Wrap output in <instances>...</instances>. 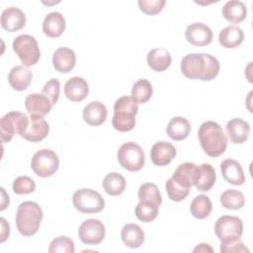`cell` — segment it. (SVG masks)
Listing matches in <instances>:
<instances>
[{
    "mask_svg": "<svg viewBox=\"0 0 253 253\" xmlns=\"http://www.w3.org/2000/svg\"><path fill=\"white\" fill-rule=\"evenodd\" d=\"M181 71L189 79L211 81L219 73V62L210 53H189L182 58Z\"/></svg>",
    "mask_w": 253,
    "mask_h": 253,
    "instance_id": "cell-1",
    "label": "cell"
},
{
    "mask_svg": "<svg viewBox=\"0 0 253 253\" xmlns=\"http://www.w3.org/2000/svg\"><path fill=\"white\" fill-rule=\"evenodd\" d=\"M198 137L207 155L218 157L224 153L227 146V138L217 123L212 121L203 123L199 127Z\"/></svg>",
    "mask_w": 253,
    "mask_h": 253,
    "instance_id": "cell-2",
    "label": "cell"
},
{
    "mask_svg": "<svg viewBox=\"0 0 253 253\" xmlns=\"http://www.w3.org/2000/svg\"><path fill=\"white\" fill-rule=\"evenodd\" d=\"M42 216V210L37 203L23 202L16 212L17 229L24 236H32L39 230Z\"/></svg>",
    "mask_w": 253,
    "mask_h": 253,
    "instance_id": "cell-3",
    "label": "cell"
},
{
    "mask_svg": "<svg viewBox=\"0 0 253 253\" xmlns=\"http://www.w3.org/2000/svg\"><path fill=\"white\" fill-rule=\"evenodd\" d=\"M138 111V103L131 96H122L114 105L112 124L115 129L121 132L131 130L135 126V115Z\"/></svg>",
    "mask_w": 253,
    "mask_h": 253,
    "instance_id": "cell-4",
    "label": "cell"
},
{
    "mask_svg": "<svg viewBox=\"0 0 253 253\" xmlns=\"http://www.w3.org/2000/svg\"><path fill=\"white\" fill-rule=\"evenodd\" d=\"M72 203L82 213H98L105 208V200L101 194L90 188L77 190L72 196Z\"/></svg>",
    "mask_w": 253,
    "mask_h": 253,
    "instance_id": "cell-5",
    "label": "cell"
},
{
    "mask_svg": "<svg viewBox=\"0 0 253 253\" xmlns=\"http://www.w3.org/2000/svg\"><path fill=\"white\" fill-rule=\"evenodd\" d=\"M120 165L127 171H139L145 163L144 151L140 145L135 142H126L122 144L117 153Z\"/></svg>",
    "mask_w": 253,
    "mask_h": 253,
    "instance_id": "cell-6",
    "label": "cell"
},
{
    "mask_svg": "<svg viewBox=\"0 0 253 253\" xmlns=\"http://www.w3.org/2000/svg\"><path fill=\"white\" fill-rule=\"evenodd\" d=\"M13 50L27 67L35 65L41 57L38 42L31 35L18 36L13 41Z\"/></svg>",
    "mask_w": 253,
    "mask_h": 253,
    "instance_id": "cell-7",
    "label": "cell"
},
{
    "mask_svg": "<svg viewBox=\"0 0 253 253\" xmlns=\"http://www.w3.org/2000/svg\"><path fill=\"white\" fill-rule=\"evenodd\" d=\"M31 167L36 175L42 178L52 176L59 167V158L51 149L38 150L31 161Z\"/></svg>",
    "mask_w": 253,
    "mask_h": 253,
    "instance_id": "cell-8",
    "label": "cell"
},
{
    "mask_svg": "<svg viewBox=\"0 0 253 253\" xmlns=\"http://www.w3.org/2000/svg\"><path fill=\"white\" fill-rule=\"evenodd\" d=\"M29 124V118L22 112H9L0 120L1 140L6 143L12 140L15 133L20 135L26 130Z\"/></svg>",
    "mask_w": 253,
    "mask_h": 253,
    "instance_id": "cell-9",
    "label": "cell"
},
{
    "mask_svg": "<svg viewBox=\"0 0 253 253\" xmlns=\"http://www.w3.org/2000/svg\"><path fill=\"white\" fill-rule=\"evenodd\" d=\"M106 235V229L103 222L97 218L85 219L78 228L80 240L87 245L100 244Z\"/></svg>",
    "mask_w": 253,
    "mask_h": 253,
    "instance_id": "cell-10",
    "label": "cell"
},
{
    "mask_svg": "<svg viewBox=\"0 0 253 253\" xmlns=\"http://www.w3.org/2000/svg\"><path fill=\"white\" fill-rule=\"evenodd\" d=\"M214 232L219 240L240 237L243 233V222L238 216L221 215L215 221Z\"/></svg>",
    "mask_w": 253,
    "mask_h": 253,
    "instance_id": "cell-11",
    "label": "cell"
},
{
    "mask_svg": "<svg viewBox=\"0 0 253 253\" xmlns=\"http://www.w3.org/2000/svg\"><path fill=\"white\" fill-rule=\"evenodd\" d=\"M49 131L47 122L42 116L30 115L26 130L21 134L23 138L32 142H39L46 137Z\"/></svg>",
    "mask_w": 253,
    "mask_h": 253,
    "instance_id": "cell-12",
    "label": "cell"
},
{
    "mask_svg": "<svg viewBox=\"0 0 253 253\" xmlns=\"http://www.w3.org/2000/svg\"><path fill=\"white\" fill-rule=\"evenodd\" d=\"M187 41L196 46H205L212 41V31L204 23H193L185 31Z\"/></svg>",
    "mask_w": 253,
    "mask_h": 253,
    "instance_id": "cell-13",
    "label": "cell"
},
{
    "mask_svg": "<svg viewBox=\"0 0 253 253\" xmlns=\"http://www.w3.org/2000/svg\"><path fill=\"white\" fill-rule=\"evenodd\" d=\"M215 179V169L209 163H203L196 167L193 185L201 192H208L213 187Z\"/></svg>",
    "mask_w": 253,
    "mask_h": 253,
    "instance_id": "cell-14",
    "label": "cell"
},
{
    "mask_svg": "<svg viewBox=\"0 0 253 253\" xmlns=\"http://www.w3.org/2000/svg\"><path fill=\"white\" fill-rule=\"evenodd\" d=\"M176 156V148L167 141H158L153 144L150 150V158L156 166H166Z\"/></svg>",
    "mask_w": 253,
    "mask_h": 253,
    "instance_id": "cell-15",
    "label": "cell"
},
{
    "mask_svg": "<svg viewBox=\"0 0 253 253\" xmlns=\"http://www.w3.org/2000/svg\"><path fill=\"white\" fill-rule=\"evenodd\" d=\"M250 130L249 124L239 118L230 120L225 126L226 134L234 144L244 143L249 138Z\"/></svg>",
    "mask_w": 253,
    "mask_h": 253,
    "instance_id": "cell-16",
    "label": "cell"
},
{
    "mask_svg": "<svg viewBox=\"0 0 253 253\" xmlns=\"http://www.w3.org/2000/svg\"><path fill=\"white\" fill-rule=\"evenodd\" d=\"M26 24L25 13L17 7L6 8L1 14V27L10 33L17 32Z\"/></svg>",
    "mask_w": 253,
    "mask_h": 253,
    "instance_id": "cell-17",
    "label": "cell"
},
{
    "mask_svg": "<svg viewBox=\"0 0 253 253\" xmlns=\"http://www.w3.org/2000/svg\"><path fill=\"white\" fill-rule=\"evenodd\" d=\"M76 63L75 52L66 46L58 47L52 55V64L59 73H68L71 71Z\"/></svg>",
    "mask_w": 253,
    "mask_h": 253,
    "instance_id": "cell-18",
    "label": "cell"
},
{
    "mask_svg": "<svg viewBox=\"0 0 253 253\" xmlns=\"http://www.w3.org/2000/svg\"><path fill=\"white\" fill-rule=\"evenodd\" d=\"M89 93L87 81L79 76H73L64 85V94L71 102L83 101Z\"/></svg>",
    "mask_w": 253,
    "mask_h": 253,
    "instance_id": "cell-19",
    "label": "cell"
},
{
    "mask_svg": "<svg viewBox=\"0 0 253 253\" xmlns=\"http://www.w3.org/2000/svg\"><path fill=\"white\" fill-rule=\"evenodd\" d=\"M25 107L30 115L44 117L53 107L50 100L42 93L29 94L25 100Z\"/></svg>",
    "mask_w": 253,
    "mask_h": 253,
    "instance_id": "cell-20",
    "label": "cell"
},
{
    "mask_svg": "<svg viewBox=\"0 0 253 253\" xmlns=\"http://www.w3.org/2000/svg\"><path fill=\"white\" fill-rule=\"evenodd\" d=\"M220 170L223 179L232 185H242L245 182L244 171L239 162L234 159L228 158L221 162Z\"/></svg>",
    "mask_w": 253,
    "mask_h": 253,
    "instance_id": "cell-21",
    "label": "cell"
},
{
    "mask_svg": "<svg viewBox=\"0 0 253 253\" xmlns=\"http://www.w3.org/2000/svg\"><path fill=\"white\" fill-rule=\"evenodd\" d=\"M32 79V71L25 65L14 66L8 74L9 84L16 91H24L28 89Z\"/></svg>",
    "mask_w": 253,
    "mask_h": 253,
    "instance_id": "cell-22",
    "label": "cell"
},
{
    "mask_svg": "<svg viewBox=\"0 0 253 253\" xmlns=\"http://www.w3.org/2000/svg\"><path fill=\"white\" fill-rule=\"evenodd\" d=\"M107 115L106 106L99 101H93L83 109V120L89 126H97L102 125L106 121Z\"/></svg>",
    "mask_w": 253,
    "mask_h": 253,
    "instance_id": "cell-23",
    "label": "cell"
},
{
    "mask_svg": "<svg viewBox=\"0 0 253 253\" xmlns=\"http://www.w3.org/2000/svg\"><path fill=\"white\" fill-rule=\"evenodd\" d=\"M66 27L65 19L59 12L48 13L42 22V32L49 38L60 37Z\"/></svg>",
    "mask_w": 253,
    "mask_h": 253,
    "instance_id": "cell-24",
    "label": "cell"
},
{
    "mask_svg": "<svg viewBox=\"0 0 253 253\" xmlns=\"http://www.w3.org/2000/svg\"><path fill=\"white\" fill-rule=\"evenodd\" d=\"M124 244L128 248H138L144 242V232L136 223H126L121 231Z\"/></svg>",
    "mask_w": 253,
    "mask_h": 253,
    "instance_id": "cell-25",
    "label": "cell"
},
{
    "mask_svg": "<svg viewBox=\"0 0 253 253\" xmlns=\"http://www.w3.org/2000/svg\"><path fill=\"white\" fill-rule=\"evenodd\" d=\"M146 60L148 66L151 69L157 72H161L166 70L170 66L172 57L171 53L167 49L157 47L148 51Z\"/></svg>",
    "mask_w": 253,
    "mask_h": 253,
    "instance_id": "cell-26",
    "label": "cell"
},
{
    "mask_svg": "<svg viewBox=\"0 0 253 253\" xmlns=\"http://www.w3.org/2000/svg\"><path fill=\"white\" fill-rule=\"evenodd\" d=\"M222 16L233 24H239L247 17V7L239 0L227 1L222 8Z\"/></svg>",
    "mask_w": 253,
    "mask_h": 253,
    "instance_id": "cell-27",
    "label": "cell"
},
{
    "mask_svg": "<svg viewBox=\"0 0 253 253\" xmlns=\"http://www.w3.org/2000/svg\"><path fill=\"white\" fill-rule=\"evenodd\" d=\"M243 40L244 33L237 26H227L218 35V42L225 48L237 47L242 43Z\"/></svg>",
    "mask_w": 253,
    "mask_h": 253,
    "instance_id": "cell-28",
    "label": "cell"
},
{
    "mask_svg": "<svg viewBox=\"0 0 253 253\" xmlns=\"http://www.w3.org/2000/svg\"><path fill=\"white\" fill-rule=\"evenodd\" d=\"M166 131L171 139L180 141L190 134L191 125L188 120L183 117H174L169 121Z\"/></svg>",
    "mask_w": 253,
    "mask_h": 253,
    "instance_id": "cell-29",
    "label": "cell"
},
{
    "mask_svg": "<svg viewBox=\"0 0 253 253\" xmlns=\"http://www.w3.org/2000/svg\"><path fill=\"white\" fill-rule=\"evenodd\" d=\"M126 184L125 177L117 172L108 173L102 182L103 189L110 196H119L123 194L126 189Z\"/></svg>",
    "mask_w": 253,
    "mask_h": 253,
    "instance_id": "cell-30",
    "label": "cell"
},
{
    "mask_svg": "<svg viewBox=\"0 0 253 253\" xmlns=\"http://www.w3.org/2000/svg\"><path fill=\"white\" fill-rule=\"evenodd\" d=\"M165 189L169 199L174 202H181L185 200L191 191V187L181 182L174 176H171L167 180L165 184Z\"/></svg>",
    "mask_w": 253,
    "mask_h": 253,
    "instance_id": "cell-31",
    "label": "cell"
},
{
    "mask_svg": "<svg viewBox=\"0 0 253 253\" xmlns=\"http://www.w3.org/2000/svg\"><path fill=\"white\" fill-rule=\"evenodd\" d=\"M212 209L211 199L206 195L197 196L190 205V211L194 217L197 219L207 218Z\"/></svg>",
    "mask_w": 253,
    "mask_h": 253,
    "instance_id": "cell-32",
    "label": "cell"
},
{
    "mask_svg": "<svg viewBox=\"0 0 253 253\" xmlns=\"http://www.w3.org/2000/svg\"><path fill=\"white\" fill-rule=\"evenodd\" d=\"M220 204L226 210L236 211L243 208L245 205V198L240 191L229 189L221 194Z\"/></svg>",
    "mask_w": 253,
    "mask_h": 253,
    "instance_id": "cell-33",
    "label": "cell"
},
{
    "mask_svg": "<svg viewBox=\"0 0 253 253\" xmlns=\"http://www.w3.org/2000/svg\"><path fill=\"white\" fill-rule=\"evenodd\" d=\"M137 197L140 202L153 203L157 206H160L162 203L160 191L153 183H143L138 189Z\"/></svg>",
    "mask_w": 253,
    "mask_h": 253,
    "instance_id": "cell-34",
    "label": "cell"
},
{
    "mask_svg": "<svg viewBox=\"0 0 253 253\" xmlns=\"http://www.w3.org/2000/svg\"><path fill=\"white\" fill-rule=\"evenodd\" d=\"M152 86L147 79L137 80L131 88V97L139 104H144L152 96Z\"/></svg>",
    "mask_w": 253,
    "mask_h": 253,
    "instance_id": "cell-35",
    "label": "cell"
},
{
    "mask_svg": "<svg viewBox=\"0 0 253 253\" xmlns=\"http://www.w3.org/2000/svg\"><path fill=\"white\" fill-rule=\"evenodd\" d=\"M159 206L148 203V202H140L137 204L134 210V213L136 217L142 222H150L153 221L158 215Z\"/></svg>",
    "mask_w": 253,
    "mask_h": 253,
    "instance_id": "cell-36",
    "label": "cell"
},
{
    "mask_svg": "<svg viewBox=\"0 0 253 253\" xmlns=\"http://www.w3.org/2000/svg\"><path fill=\"white\" fill-rule=\"evenodd\" d=\"M74 251L75 245L73 240L65 235L55 237L48 246L49 253H73Z\"/></svg>",
    "mask_w": 253,
    "mask_h": 253,
    "instance_id": "cell-37",
    "label": "cell"
},
{
    "mask_svg": "<svg viewBox=\"0 0 253 253\" xmlns=\"http://www.w3.org/2000/svg\"><path fill=\"white\" fill-rule=\"evenodd\" d=\"M197 165L192 162H185L180 164L172 176L185 183L189 187L193 186V178Z\"/></svg>",
    "mask_w": 253,
    "mask_h": 253,
    "instance_id": "cell-38",
    "label": "cell"
},
{
    "mask_svg": "<svg viewBox=\"0 0 253 253\" xmlns=\"http://www.w3.org/2000/svg\"><path fill=\"white\" fill-rule=\"evenodd\" d=\"M36 183L28 176H19L13 182V191L17 195H28L35 191Z\"/></svg>",
    "mask_w": 253,
    "mask_h": 253,
    "instance_id": "cell-39",
    "label": "cell"
},
{
    "mask_svg": "<svg viewBox=\"0 0 253 253\" xmlns=\"http://www.w3.org/2000/svg\"><path fill=\"white\" fill-rule=\"evenodd\" d=\"M219 250L221 253H236L249 252V249L241 241L240 237H232L220 240Z\"/></svg>",
    "mask_w": 253,
    "mask_h": 253,
    "instance_id": "cell-40",
    "label": "cell"
},
{
    "mask_svg": "<svg viewBox=\"0 0 253 253\" xmlns=\"http://www.w3.org/2000/svg\"><path fill=\"white\" fill-rule=\"evenodd\" d=\"M139 9L146 15H156L160 13L165 4V0H139L137 2Z\"/></svg>",
    "mask_w": 253,
    "mask_h": 253,
    "instance_id": "cell-41",
    "label": "cell"
},
{
    "mask_svg": "<svg viewBox=\"0 0 253 253\" xmlns=\"http://www.w3.org/2000/svg\"><path fill=\"white\" fill-rule=\"evenodd\" d=\"M42 93L43 95H45L50 100L52 106H54L57 103L58 98H59V93H60V83H59V81L55 78H52V79L48 80L44 84Z\"/></svg>",
    "mask_w": 253,
    "mask_h": 253,
    "instance_id": "cell-42",
    "label": "cell"
},
{
    "mask_svg": "<svg viewBox=\"0 0 253 253\" xmlns=\"http://www.w3.org/2000/svg\"><path fill=\"white\" fill-rule=\"evenodd\" d=\"M1 221V227H2V231H1V243H3L7 237L9 236V232H10V226L7 223L6 219L4 217L0 218Z\"/></svg>",
    "mask_w": 253,
    "mask_h": 253,
    "instance_id": "cell-43",
    "label": "cell"
},
{
    "mask_svg": "<svg viewBox=\"0 0 253 253\" xmlns=\"http://www.w3.org/2000/svg\"><path fill=\"white\" fill-rule=\"evenodd\" d=\"M193 251L194 252H207V251L213 252V249L208 243H201L197 247H195V249Z\"/></svg>",
    "mask_w": 253,
    "mask_h": 253,
    "instance_id": "cell-44",
    "label": "cell"
},
{
    "mask_svg": "<svg viewBox=\"0 0 253 253\" xmlns=\"http://www.w3.org/2000/svg\"><path fill=\"white\" fill-rule=\"evenodd\" d=\"M1 192H2V204H1V208L0 210L1 211H4L8 206H9V196L6 195V192L4 190V188H1Z\"/></svg>",
    "mask_w": 253,
    "mask_h": 253,
    "instance_id": "cell-45",
    "label": "cell"
}]
</instances>
